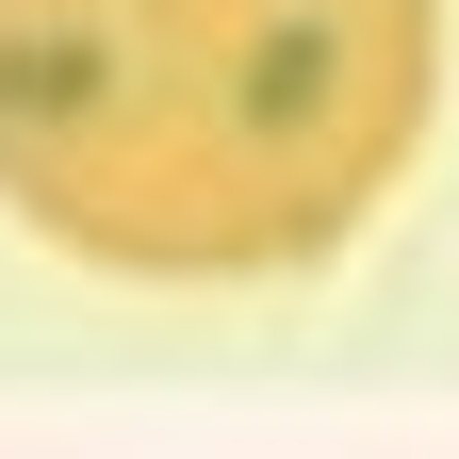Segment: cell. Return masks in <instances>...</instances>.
Masks as SVG:
<instances>
[{
  "label": "cell",
  "instance_id": "cell-1",
  "mask_svg": "<svg viewBox=\"0 0 459 459\" xmlns=\"http://www.w3.org/2000/svg\"><path fill=\"white\" fill-rule=\"evenodd\" d=\"M427 99L443 0H0V213L99 279H296Z\"/></svg>",
  "mask_w": 459,
  "mask_h": 459
}]
</instances>
